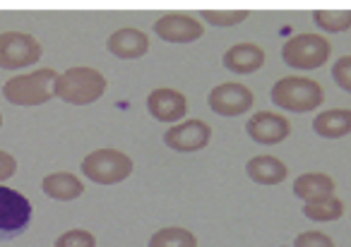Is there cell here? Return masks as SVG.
Wrapping results in <instances>:
<instances>
[{"label": "cell", "instance_id": "14", "mask_svg": "<svg viewBox=\"0 0 351 247\" xmlns=\"http://www.w3.org/2000/svg\"><path fill=\"white\" fill-rule=\"evenodd\" d=\"M221 63H224L226 70L236 75L258 73L265 65V51L258 44H236L229 46V51L221 55Z\"/></svg>", "mask_w": 351, "mask_h": 247}, {"label": "cell", "instance_id": "21", "mask_svg": "<svg viewBox=\"0 0 351 247\" xmlns=\"http://www.w3.org/2000/svg\"><path fill=\"white\" fill-rule=\"evenodd\" d=\"M313 20L317 27L325 31H346L351 27V10H332V8H322V10L313 12Z\"/></svg>", "mask_w": 351, "mask_h": 247}, {"label": "cell", "instance_id": "9", "mask_svg": "<svg viewBox=\"0 0 351 247\" xmlns=\"http://www.w3.org/2000/svg\"><path fill=\"white\" fill-rule=\"evenodd\" d=\"M212 140V127L200 118H191L186 122H176L164 132V144L173 151H200L210 144Z\"/></svg>", "mask_w": 351, "mask_h": 247}, {"label": "cell", "instance_id": "27", "mask_svg": "<svg viewBox=\"0 0 351 247\" xmlns=\"http://www.w3.org/2000/svg\"><path fill=\"white\" fill-rule=\"evenodd\" d=\"M0 127H3V113H0Z\"/></svg>", "mask_w": 351, "mask_h": 247}, {"label": "cell", "instance_id": "17", "mask_svg": "<svg viewBox=\"0 0 351 247\" xmlns=\"http://www.w3.org/2000/svg\"><path fill=\"white\" fill-rule=\"evenodd\" d=\"M293 194L306 204L335 194V180L325 173H303L293 180Z\"/></svg>", "mask_w": 351, "mask_h": 247}, {"label": "cell", "instance_id": "10", "mask_svg": "<svg viewBox=\"0 0 351 247\" xmlns=\"http://www.w3.org/2000/svg\"><path fill=\"white\" fill-rule=\"evenodd\" d=\"M154 34L169 44H191L205 34V27L188 12H166L154 22Z\"/></svg>", "mask_w": 351, "mask_h": 247}, {"label": "cell", "instance_id": "5", "mask_svg": "<svg viewBox=\"0 0 351 247\" xmlns=\"http://www.w3.org/2000/svg\"><path fill=\"white\" fill-rule=\"evenodd\" d=\"M282 58L289 68L317 70L330 58V44L320 34H296L282 46Z\"/></svg>", "mask_w": 351, "mask_h": 247}, {"label": "cell", "instance_id": "20", "mask_svg": "<svg viewBox=\"0 0 351 247\" xmlns=\"http://www.w3.org/2000/svg\"><path fill=\"white\" fill-rule=\"evenodd\" d=\"M341 213H344V204L335 194L317 199V202L303 204V216L311 218V221H337V218H341Z\"/></svg>", "mask_w": 351, "mask_h": 247}, {"label": "cell", "instance_id": "1", "mask_svg": "<svg viewBox=\"0 0 351 247\" xmlns=\"http://www.w3.org/2000/svg\"><path fill=\"white\" fill-rule=\"evenodd\" d=\"M104 92H106V77L89 65L68 68L58 75V82H56V96L73 106H89L99 101Z\"/></svg>", "mask_w": 351, "mask_h": 247}, {"label": "cell", "instance_id": "23", "mask_svg": "<svg viewBox=\"0 0 351 247\" xmlns=\"http://www.w3.org/2000/svg\"><path fill=\"white\" fill-rule=\"evenodd\" d=\"M53 247H97V237L84 228H73V231H65L60 237H56Z\"/></svg>", "mask_w": 351, "mask_h": 247}, {"label": "cell", "instance_id": "24", "mask_svg": "<svg viewBox=\"0 0 351 247\" xmlns=\"http://www.w3.org/2000/svg\"><path fill=\"white\" fill-rule=\"evenodd\" d=\"M332 79H335L344 92L351 94V55H341V58L332 65Z\"/></svg>", "mask_w": 351, "mask_h": 247}, {"label": "cell", "instance_id": "18", "mask_svg": "<svg viewBox=\"0 0 351 247\" xmlns=\"http://www.w3.org/2000/svg\"><path fill=\"white\" fill-rule=\"evenodd\" d=\"M313 130L315 135L325 137V140H339V137L351 132V111L349 108H330L315 116L313 120Z\"/></svg>", "mask_w": 351, "mask_h": 247}, {"label": "cell", "instance_id": "16", "mask_svg": "<svg viewBox=\"0 0 351 247\" xmlns=\"http://www.w3.org/2000/svg\"><path fill=\"white\" fill-rule=\"evenodd\" d=\"M41 190L46 197L58 199V202H73L84 192V183L75 173L68 170H58V173H49L41 180Z\"/></svg>", "mask_w": 351, "mask_h": 247}, {"label": "cell", "instance_id": "4", "mask_svg": "<svg viewBox=\"0 0 351 247\" xmlns=\"http://www.w3.org/2000/svg\"><path fill=\"white\" fill-rule=\"evenodd\" d=\"M272 103L291 113L315 111L322 103V87L308 77H282L272 87Z\"/></svg>", "mask_w": 351, "mask_h": 247}, {"label": "cell", "instance_id": "19", "mask_svg": "<svg viewBox=\"0 0 351 247\" xmlns=\"http://www.w3.org/2000/svg\"><path fill=\"white\" fill-rule=\"evenodd\" d=\"M147 247H197V237L191 231H186V228L169 226L156 231L149 237Z\"/></svg>", "mask_w": 351, "mask_h": 247}, {"label": "cell", "instance_id": "7", "mask_svg": "<svg viewBox=\"0 0 351 247\" xmlns=\"http://www.w3.org/2000/svg\"><path fill=\"white\" fill-rule=\"evenodd\" d=\"M32 204L22 192L0 185V240H12L29 228Z\"/></svg>", "mask_w": 351, "mask_h": 247}, {"label": "cell", "instance_id": "3", "mask_svg": "<svg viewBox=\"0 0 351 247\" xmlns=\"http://www.w3.org/2000/svg\"><path fill=\"white\" fill-rule=\"evenodd\" d=\"M135 164L128 154L118 149H97L89 151L80 164V170L87 180L97 185H116L123 183L132 173Z\"/></svg>", "mask_w": 351, "mask_h": 247}, {"label": "cell", "instance_id": "12", "mask_svg": "<svg viewBox=\"0 0 351 247\" xmlns=\"http://www.w3.org/2000/svg\"><path fill=\"white\" fill-rule=\"evenodd\" d=\"M245 132L253 142L258 144H279L289 137L291 132V125L284 116L272 111H258L248 118V125H245Z\"/></svg>", "mask_w": 351, "mask_h": 247}, {"label": "cell", "instance_id": "13", "mask_svg": "<svg viewBox=\"0 0 351 247\" xmlns=\"http://www.w3.org/2000/svg\"><path fill=\"white\" fill-rule=\"evenodd\" d=\"M106 49L121 60H135L149 51V36L135 27H121L106 39Z\"/></svg>", "mask_w": 351, "mask_h": 247}, {"label": "cell", "instance_id": "25", "mask_svg": "<svg viewBox=\"0 0 351 247\" xmlns=\"http://www.w3.org/2000/svg\"><path fill=\"white\" fill-rule=\"evenodd\" d=\"M293 247H335V242L320 231H306L293 240Z\"/></svg>", "mask_w": 351, "mask_h": 247}, {"label": "cell", "instance_id": "6", "mask_svg": "<svg viewBox=\"0 0 351 247\" xmlns=\"http://www.w3.org/2000/svg\"><path fill=\"white\" fill-rule=\"evenodd\" d=\"M44 55V46L27 31H3L0 34V68L22 70L36 65Z\"/></svg>", "mask_w": 351, "mask_h": 247}, {"label": "cell", "instance_id": "11", "mask_svg": "<svg viewBox=\"0 0 351 247\" xmlns=\"http://www.w3.org/2000/svg\"><path fill=\"white\" fill-rule=\"evenodd\" d=\"M147 111L159 122H178L188 113V99L178 89H152L149 96H147Z\"/></svg>", "mask_w": 351, "mask_h": 247}, {"label": "cell", "instance_id": "15", "mask_svg": "<svg viewBox=\"0 0 351 247\" xmlns=\"http://www.w3.org/2000/svg\"><path fill=\"white\" fill-rule=\"evenodd\" d=\"M245 173L258 185H279L282 180H287L289 168L277 156L260 154V156H253V159L245 164Z\"/></svg>", "mask_w": 351, "mask_h": 247}, {"label": "cell", "instance_id": "26", "mask_svg": "<svg viewBox=\"0 0 351 247\" xmlns=\"http://www.w3.org/2000/svg\"><path fill=\"white\" fill-rule=\"evenodd\" d=\"M17 173V159L8 151L0 149V183L3 180H10Z\"/></svg>", "mask_w": 351, "mask_h": 247}, {"label": "cell", "instance_id": "8", "mask_svg": "<svg viewBox=\"0 0 351 247\" xmlns=\"http://www.w3.org/2000/svg\"><path fill=\"white\" fill-rule=\"evenodd\" d=\"M253 92H250L245 84L239 82H221L217 84L215 89L207 96V103L210 108L217 113V116L224 118H239L253 106Z\"/></svg>", "mask_w": 351, "mask_h": 247}, {"label": "cell", "instance_id": "22", "mask_svg": "<svg viewBox=\"0 0 351 247\" xmlns=\"http://www.w3.org/2000/svg\"><path fill=\"white\" fill-rule=\"evenodd\" d=\"M200 17L215 27H236L248 20V10H202Z\"/></svg>", "mask_w": 351, "mask_h": 247}, {"label": "cell", "instance_id": "2", "mask_svg": "<svg viewBox=\"0 0 351 247\" xmlns=\"http://www.w3.org/2000/svg\"><path fill=\"white\" fill-rule=\"evenodd\" d=\"M58 75L51 68H39L34 73L15 75L3 84V96L12 106H41L56 96Z\"/></svg>", "mask_w": 351, "mask_h": 247}]
</instances>
